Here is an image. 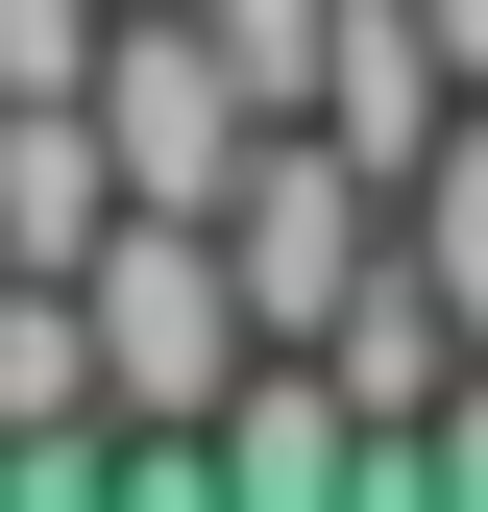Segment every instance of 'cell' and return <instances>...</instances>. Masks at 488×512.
<instances>
[{
    "label": "cell",
    "mask_w": 488,
    "mask_h": 512,
    "mask_svg": "<svg viewBox=\"0 0 488 512\" xmlns=\"http://www.w3.org/2000/svg\"><path fill=\"white\" fill-rule=\"evenodd\" d=\"M98 147H122V196L220 220L244 171H269V98H244V49L196 25V0H122V49H98Z\"/></svg>",
    "instance_id": "1"
},
{
    "label": "cell",
    "mask_w": 488,
    "mask_h": 512,
    "mask_svg": "<svg viewBox=\"0 0 488 512\" xmlns=\"http://www.w3.org/2000/svg\"><path fill=\"white\" fill-rule=\"evenodd\" d=\"M122 244V147L98 98H0V269H98Z\"/></svg>",
    "instance_id": "2"
},
{
    "label": "cell",
    "mask_w": 488,
    "mask_h": 512,
    "mask_svg": "<svg viewBox=\"0 0 488 512\" xmlns=\"http://www.w3.org/2000/svg\"><path fill=\"white\" fill-rule=\"evenodd\" d=\"M415 269L464 293V342H488V98L440 122V171H415Z\"/></svg>",
    "instance_id": "3"
},
{
    "label": "cell",
    "mask_w": 488,
    "mask_h": 512,
    "mask_svg": "<svg viewBox=\"0 0 488 512\" xmlns=\"http://www.w3.org/2000/svg\"><path fill=\"white\" fill-rule=\"evenodd\" d=\"M415 464H440V488L488 512V342H464V391H440V415H415Z\"/></svg>",
    "instance_id": "4"
},
{
    "label": "cell",
    "mask_w": 488,
    "mask_h": 512,
    "mask_svg": "<svg viewBox=\"0 0 488 512\" xmlns=\"http://www.w3.org/2000/svg\"><path fill=\"white\" fill-rule=\"evenodd\" d=\"M440 49H464V74H488V0H440Z\"/></svg>",
    "instance_id": "5"
}]
</instances>
